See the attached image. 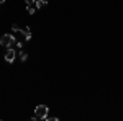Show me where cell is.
I'll return each mask as SVG.
<instances>
[{
    "instance_id": "obj_10",
    "label": "cell",
    "mask_w": 123,
    "mask_h": 121,
    "mask_svg": "<svg viewBox=\"0 0 123 121\" xmlns=\"http://www.w3.org/2000/svg\"><path fill=\"white\" fill-rule=\"evenodd\" d=\"M0 3H5V0H0Z\"/></svg>"
},
{
    "instance_id": "obj_6",
    "label": "cell",
    "mask_w": 123,
    "mask_h": 121,
    "mask_svg": "<svg viewBox=\"0 0 123 121\" xmlns=\"http://www.w3.org/2000/svg\"><path fill=\"white\" fill-rule=\"evenodd\" d=\"M20 59H21V61H23V62H25V61H26V59H28V54H26V52H23V51H21V52H20Z\"/></svg>"
},
{
    "instance_id": "obj_4",
    "label": "cell",
    "mask_w": 123,
    "mask_h": 121,
    "mask_svg": "<svg viewBox=\"0 0 123 121\" xmlns=\"http://www.w3.org/2000/svg\"><path fill=\"white\" fill-rule=\"evenodd\" d=\"M21 33L25 35V39H26V41H30V39H31V31H30V28H25Z\"/></svg>"
},
{
    "instance_id": "obj_2",
    "label": "cell",
    "mask_w": 123,
    "mask_h": 121,
    "mask_svg": "<svg viewBox=\"0 0 123 121\" xmlns=\"http://www.w3.org/2000/svg\"><path fill=\"white\" fill-rule=\"evenodd\" d=\"M48 111H49V108H48L46 105H38V106L35 108V115H36L38 120H46Z\"/></svg>"
},
{
    "instance_id": "obj_9",
    "label": "cell",
    "mask_w": 123,
    "mask_h": 121,
    "mask_svg": "<svg viewBox=\"0 0 123 121\" xmlns=\"http://www.w3.org/2000/svg\"><path fill=\"white\" fill-rule=\"evenodd\" d=\"M12 29H13V31H21V29H20L17 25H13V26H12Z\"/></svg>"
},
{
    "instance_id": "obj_8",
    "label": "cell",
    "mask_w": 123,
    "mask_h": 121,
    "mask_svg": "<svg viewBox=\"0 0 123 121\" xmlns=\"http://www.w3.org/2000/svg\"><path fill=\"white\" fill-rule=\"evenodd\" d=\"M26 2V5H35L36 3V0H25Z\"/></svg>"
},
{
    "instance_id": "obj_1",
    "label": "cell",
    "mask_w": 123,
    "mask_h": 121,
    "mask_svg": "<svg viewBox=\"0 0 123 121\" xmlns=\"http://www.w3.org/2000/svg\"><path fill=\"white\" fill-rule=\"evenodd\" d=\"M0 44L5 47H12V46H15V44H18V43H17V39H15L13 35H3V36L0 38Z\"/></svg>"
},
{
    "instance_id": "obj_7",
    "label": "cell",
    "mask_w": 123,
    "mask_h": 121,
    "mask_svg": "<svg viewBox=\"0 0 123 121\" xmlns=\"http://www.w3.org/2000/svg\"><path fill=\"white\" fill-rule=\"evenodd\" d=\"M26 10H28L30 15H33V13H35V7H31V5H28V7H26Z\"/></svg>"
},
{
    "instance_id": "obj_3",
    "label": "cell",
    "mask_w": 123,
    "mask_h": 121,
    "mask_svg": "<svg viewBox=\"0 0 123 121\" xmlns=\"http://www.w3.org/2000/svg\"><path fill=\"white\" fill-rule=\"evenodd\" d=\"M5 61H7V62H10V64H12V62H13V61H15V57H17V52H15V49H13V47H8V49H7V51H5Z\"/></svg>"
},
{
    "instance_id": "obj_5",
    "label": "cell",
    "mask_w": 123,
    "mask_h": 121,
    "mask_svg": "<svg viewBox=\"0 0 123 121\" xmlns=\"http://www.w3.org/2000/svg\"><path fill=\"white\" fill-rule=\"evenodd\" d=\"M35 5H36L38 8H43V7H46V5H48V2H46V0H36Z\"/></svg>"
}]
</instances>
